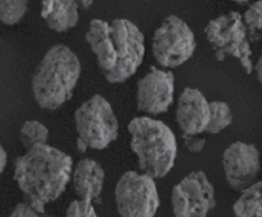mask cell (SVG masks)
Instances as JSON below:
<instances>
[{"mask_svg": "<svg viewBox=\"0 0 262 217\" xmlns=\"http://www.w3.org/2000/svg\"><path fill=\"white\" fill-rule=\"evenodd\" d=\"M86 40L106 80L112 84L127 81L144 58L143 34L127 19L118 18L111 23L92 20Z\"/></svg>", "mask_w": 262, "mask_h": 217, "instance_id": "1", "label": "cell"}, {"mask_svg": "<svg viewBox=\"0 0 262 217\" xmlns=\"http://www.w3.org/2000/svg\"><path fill=\"white\" fill-rule=\"evenodd\" d=\"M72 167L70 155L47 144H37L15 160L14 179L28 204L44 214L46 206L66 190Z\"/></svg>", "mask_w": 262, "mask_h": 217, "instance_id": "2", "label": "cell"}, {"mask_svg": "<svg viewBox=\"0 0 262 217\" xmlns=\"http://www.w3.org/2000/svg\"><path fill=\"white\" fill-rule=\"evenodd\" d=\"M79 60L63 44L48 51L32 78L35 101L42 109H58L72 98L81 75Z\"/></svg>", "mask_w": 262, "mask_h": 217, "instance_id": "3", "label": "cell"}, {"mask_svg": "<svg viewBox=\"0 0 262 217\" xmlns=\"http://www.w3.org/2000/svg\"><path fill=\"white\" fill-rule=\"evenodd\" d=\"M127 128L140 168L154 179L164 178L173 167L177 154V138L170 128L147 116L133 118Z\"/></svg>", "mask_w": 262, "mask_h": 217, "instance_id": "4", "label": "cell"}, {"mask_svg": "<svg viewBox=\"0 0 262 217\" xmlns=\"http://www.w3.org/2000/svg\"><path fill=\"white\" fill-rule=\"evenodd\" d=\"M75 118L77 147L81 153L88 149L102 150L118 138V120L111 104L101 95L84 102L75 112Z\"/></svg>", "mask_w": 262, "mask_h": 217, "instance_id": "5", "label": "cell"}, {"mask_svg": "<svg viewBox=\"0 0 262 217\" xmlns=\"http://www.w3.org/2000/svg\"><path fill=\"white\" fill-rule=\"evenodd\" d=\"M205 33L218 61H223L226 55H232L239 60L248 75L252 74V50L247 29L239 12H230L211 20Z\"/></svg>", "mask_w": 262, "mask_h": 217, "instance_id": "6", "label": "cell"}, {"mask_svg": "<svg viewBox=\"0 0 262 217\" xmlns=\"http://www.w3.org/2000/svg\"><path fill=\"white\" fill-rule=\"evenodd\" d=\"M115 195L121 217H154L160 207L155 179L146 174L125 172L117 184Z\"/></svg>", "mask_w": 262, "mask_h": 217, "instance_id": "7", "label": "cell"}, {"mask_svg": "<svg viewBox=\"0 0 262 217\" xmlns=\"http://www.w3.org/2000/svg\"><path fill=\"white\" fill-rule=\"evenodd\" d=\"M195 35L187 24L171 15L156 30L152 38L154 58L163 67L174 68L184 64L193 55Z\"/></svg>", "mask_w": 262, "mask_h": 217, "instance_id": "8", "label": "cell"}, {"mask_svg": "<svg viewBox=\"0 0 262 217\" xmlns=\"http://www.w3.org/2000/svg\"><path fill=\"white\" fill-rule=\"evenodd\" d=\"M171 204L174 217H206L215 207L213 185L204 172H192L174 186Z\"/></svg>", "mask_w": 262, "mask_h": 217, "instance_id": "9", "label": "cell"}, {"mask_svg": "<svg viewBox=\"0 0 262 217\" xmlns=\"http://www.w3.org/2000/svg\"><path fill=\"white\" fill-rule=\"evenodd\" d=\"M223 168L232 190L244 191L257 182L261 169L260 154L255 144L236 141L225 150Z\"/></svg>", "mask_w": 262, "mask_h": 217, "instance_id": "10", "label": "cell"}, {"mask_svg": "<svg viewBox=\"0 0 262 217\" xmlns=\"http://www.w3.org/2000/svg\"><path fill=\"white\" fill-rule=\"evenodd\" d=\"M173 94L172 72L151 67L149 73L137 84V108L152 115L163 113L172 104Z\"/></svg>", "mask_w": 262, "mask_h": 217, "instance_id": "11", "label": "cell"}, {"mask_svg": "<svg viewBox=\"0 0 262 217\" xmlns=\"http://www.w3.org/2000/svg\"><path fill=\"white\" fill-rule=\"evenodd\" d=\"M209 103L197 89L186 87L179 98L176 118L183 134L198 135L209 124Z\"/></svg>", "mask_w": 262, "mask_h": 217, "instance_id": "12", "label": "cell"}, {"mask_svg": "<svg viewBox=\"0 0 262 217\" xmlns=\"http://www.w3.org/2000/svg\"><path fill=\"white\" fill-rule=\"evenodd\" d=\"M73 185L81 201L93 203L102 193L105 173L99 163L90 158L78 161L73 172Z\"/></svg>", "mask_w": 262, "mask_h": 217, "instance_id": "13", "label": "cell"}, {"mask_svg": "<svg viewBox=\"0 0 262 217\" xmlns=\"http://www.w3.org/2000/svg\"><path fill=\"white\" fill-rule=\"evenodd\" d=\"M41 16L49 29L64 32L75 27L78 22V4L75 1H43Z\"/></svg>", "mask_w": 262, "mask_h": 217, "instance_id": "14", "label": "cell"}, {"mask_svg": "<svg viewBox=\"0 0 262 217\" xmlns=\"http://www.w3.org/2000/svg\"><path fill=\"white\" fill-rule=\"evenodd\" d=\"M236 217H262V181L242 192L233 205Z\"/></svg>", "mask_w": 262, "mask_h": 217, "instance_id": "15", "label": "cell"}, {"mask_svg": "<svg viewBox=\"0 0 262 217\" xmlns=\"http://www.w3.org/2000/svg\"><path fill=\"white\" fill-rule=\"evenodd\" d=\"M209 111L210 117L206 132L210 134H217L232 124L233 117L226 103L223 101L209 103Z\"/></svg>", "mask_w": 262, "mask_h": 217, "instance_id": "16", "label": "cell"}, {"mask_svg": "<svg viewBox=\"0 0 262 217\" xmlns=\"http://www.w3.org/2000/svg\"><path fill=\"white\" fill-rule=\"evenodd\" d=\"M48 137L47 128L42 123L35 120L26 121L20 131V140L27 151L37 144H46Z\"/></svg>", "mask_w": 262, "mask_h": 217, "instance_id": "17", "label": "cell"}, {"mask_svg": "<svg viewBox=\"0 0 262 217\" xmlns=\"http://www.w3.org/2000/svg\"><path fill=\"white\" fill-rule=\"evenodd\" d=\"M245 26L252 41L262 39V0L255 2L245 12Z\"/></svg>", "mask_w": 262, "mask_h": 217, "instance_id": "18", "label": "cell"}, {"mask_svg": "<svg viewBox=\"0 0 262 217\" xmlns=\"http://www.w3.org/2000/svg\"><path fill=\"white\" fill-rule=\"evenodd\" d=\"M27 8V1L0 0V21L9 26L15 24L23 18Z\"/></svg>", "mask_w": 262, "mask_h": 217, "instance_id": "19", "label": "cell"}, {"mask_svg": "<svg viewBox=\"0 0 262 217\" xmlns=\"http://www.w3.org/2000/svg\"><path fill=\"white\" fill-rule=\"evenodd\" d=\"M66 217H98L93 204L76 200L69 204Z\"/></svg>", "mask_w": 262, "mask_h": 217, "instance_id": "20", "label": "cell"}, {"mask_svg": "<svg viewBox=\"0 0 262 217\" xmlns=\"http://www.w3.org/2000/svg\"><path fill=\"white\" fill-rule=\"evenodd\" d=\"M28 203H20L14 209L9 217H43Z\"/></svg>", "mask_w": 262, "mask_h": 217, "instance_id": "21", "label": "cell"}, {"mask_svg": "<svg viewBox=\"0 0 262 217\" xmlns=\"http://www.w3.org/2000/svg\"><path fill=\"white\" fill-rule=\"evenodd\" d=\"M183 141L186 149L191 152H201L206 144V139L204 138H200L197 135H186L183 134Z\"/></svg>", "mask_w": 262, "mask_h": 217, "instance_id": "22", "label": "cell"}, {"mask_svg": "<svg viewBox=\"0 0 262 217\" xmlns=\"http://www.w3.org/2000/svg\"><path fill=\"white\" fill-rule=\"evenodd\" d=\"M7 163V153L0 144V175L3 173Z\"/></svg>", "mask_w": 262, "mask_h": 217, "instance_id": "23", "label": "cell"}, {"mask_svg": "<svg viewBox=\"0 0 262 217\" xmlns=\"http://www.w3.org/2000/svg\"><path fill=\"white\" fill-rule=\"evenodd\" d=\"M255 70V72H256L257 79L262 84V55L260 56L258 61H257Z\"/></svg>", "mask_w": 262, "mask_h": 217, "instance_id": "24", "label": "cell"}, {"mask_svg": "<svg viewBox=\"0 0 262 217\" xmlns=\"http://www.w3.org/2000/svg\"><path fill=\"white\" fill-rule=\"evenodd\" d=\"M92 3H93L92 1H83L81 2V6H82L83 8L87 9V8H89V6L92 4Z\"/></svg>", "mask_w": 262, "mask_h": 217, "instance_id": "25", "label": "cell"}, {"mask_svg": "<svg viewBox=\"0 0 262 217\" xmlns=\"http://www.w3.org/2000/svg\"><path fill=\"white\" fill-rule=\"evenodd\" d=\"M43 217H52V216H45V215H43Z\"/></svg>", "mask_w": 262, "mask_h": 217, "instance_id": "26", "label": "cell"}]
</instances>
